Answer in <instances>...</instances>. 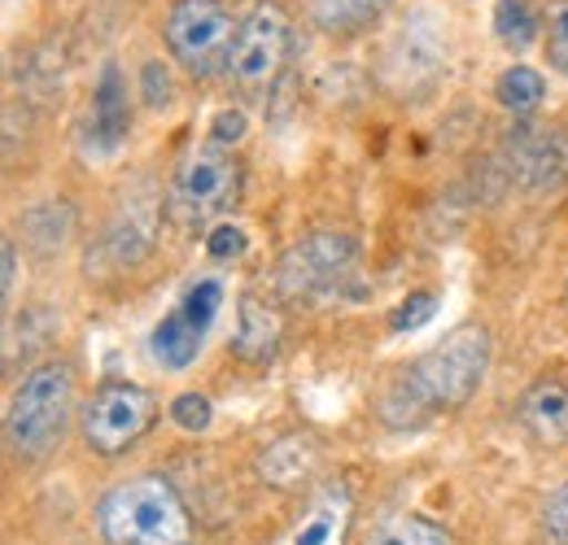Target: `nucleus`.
<instances>
[{"mask_svg":"<svg viewBox=\"0 0 568 545\" xmlns=\"http://www.w3.org/2000/svg\"><path fill=\"white\" fill-rule=\"evenodd\" d=\"M486 371H490V337L481 328H459L398 371V380L381 398V419L389 428H420L446 410L468 407Z\"/></svg>","mask_w":568,"mask_h":545,"instance_id":"f257e3e1","label":"nucleus"},{"mask_svg":"<svg viewBox=\"0 0 568 545\" xmlns=\"http://www.w3.org/2000/svg\"><path fill=\"white\" fill-rule=\"evenodd\" d=\"M97 533L105 545H193V515L171 480L149 472L101 497Z\"/></svg>","mask_w":568,"mask_h":545,"instance_id":"f03ea898","label":"nucleus"},{"mask_svg":"<svg viewBox=\"0 0 568 545\" xmlns=\"http://www.w3.org/2000/svg\"><path fill=\"white\" fill-rule=\"evenodd\" d=\"M74 414V371L67 362H40L9 398V414H4V436L9 450L27 463L49 459Z\"/></svg>","mask_w":568,"mask_h":545,"instance_id":"7ed1b4c3","label":"nucleus"},{"mask_svg":"<svg viewBox=\"0 0 568 545\" xmlns=\"http://www.w3.org/2000/svg\"><path fill=\"white\" fill-rule=\"evenodd\" d=\"M236 193H241V162L232 148L211 140L180 162L166 193V218L184 232H202L211 218H219L236 202Z\"/></svg>","mask_w":568,"mask_h":545,"instance_id":"20e7f679","label":"nucleus"},{"mask_svg":"<svg viewBox=\"0 0 568 545\" xmlns=\"http://www.w3.org/2000/svg\"><path fill=\"white\" fill-rule=\"evenodd\" d=\"M358 267V249L346 232H315L297 240L276 267V292L284 301L328 306L346 297Z\"/></svg>","mask_w":568,"mask_h":545,"instance_id":"39448f33","label":"nucleus"},{"mask_svg":"<svg viewBox=\"0 0 568 545\" xmlns=\"http://www.w3.org/2000/svg\"><path fill=\"white\" fill-rule=\"evenodd\" d=\"M236 31L241 22L232 18L223 0H171L166 22H162L171 58L193 79H211L219 70H227Z\"/></svg>","mask_w":568,"mask_h":545,"instance_id":"423d86ee","label":"nucleus"},{"mask_svg":"<svg viewBox=\"0 0 568 545\" xmlns=\"http://www.w3.org/2000/svg\"><path fill=\"white\" fill-rule=\"evenodd\" d=\"M153 423H158V398L144 384H132V380H105L83 402V414H79L83 445L101 459L128 454Z\"/></svg>","mask_w":568,"mask_h":545,"instance_id":"0eeeda50","label":"nucleus"},{"mask_svg":"<svg viewBox=\"0 0 568 545\" xmlns=\"http://www.w3.org/2000/svg\"><path fill=\"white\" fill-rule=\"evenodd\" d=\"M288 44H293V27L288 13L272 0H258L236 31L232 58H227V79L245 92V96H263L288 62Z\"/></svg>","mask_w":568,"mask_h":545,"instance_id":"6e6552de","label":"nucleus"},{"mask_svg":"<svg viewBox=\"0 0 568 545\" xmlns=\"http://www.w3.org/2000/svg\"><path fill=\"white\" fill-rule=\"evenodd\" d=\"M219 310H223V284H219V279H197V284L175 301V310L153 328V337H149L153 358H158L166 371H189V367L197 362L206 337H211Z\"/></svg>","mask_w":568,"mask_h":545,"instance_id":"1a4fd4ad","label":"nucleus"},{"mask_svg":"<svg viewBox=\"0 0 568 545\" xmlns=\"http://www.w3.org/2000/svg\"><path fill=\"white\" fill-rule=\"evenodd\" d=\"M132 132V105H128V79L119 66L101 70V83L92 92V114H88V136L97 153H119Z\"/></svg>","mask_w":568,"mask_h":545,"instance_id":"9d476101","label":"nucleus"},{"mask_svg":"<svg viewBox=\"0 0 568 545\" xmlns=\"http://www.w3.org/2000/svg\"><path fill=\"white\" fill-rule=\"evenodd\" d=\"M351 524H355V497H351V489L342 480L337 484H324L311 497V506H306L302 524L293 528L288 545H346L351 542Z\"/></svg>","mask_w":568,"mask_h":545,"instance_id":"9b49d317","label":"nucleus"},{"mask_svg":"<svg viewBox=\"0 0 568 545\" xmlns=\"http://www.w3.org/2000/svg\"><path fill=\"white\" fill-rule=\"evenodd\" d=\"M520 423L529 428L534 441L542 445H565L568 441V380L565 376H538L520 393Z\"/></svg>","mask_w":568,"mask_h":545,"instance_id":"f8f14e48","label":"nucleus"},{"mask_svg":"<svg viewBox=\"0 0 568 545\" xmlns=\"http://www.w3.org/2000/svg\"><path fill=\"white\" fill-rule=\"evenodd\" d=\"M281 337H284L281 310L272 301L245 292L241 297V323H236V337H232V353L241 362H254V367L258 362H272L276 349H281Z\"/></svg>","mask_w":568,"mask_h":545,"instance_id":"ddd939ff","label":"nucleus"},{"mask_svg":"<svg viewBox=\"0 0 568 545\" xmlns=\"http://www.w3.org/2000/svg\"><path fill=\"white\" fill-rule=\"evenodd\" d=\"M389 4H394V0H311V22H315L324 35L351 40L358 31H367L372 22H381Z\"/></svg>","mask_w":568,"mask_h":545,"instance_id":"4468645a","label":"nucleus"},{"mask_svg":"<svg viewBox=\"0 0 568 545\" xmlns=\"http://www.w3.org/2000/svg\"><path fill=\"white\" fill-rule=\"evenodd\" d=\"M568 179V136L565 132H551V136H538L525 153H520V184L534 188V193H551Z\"/></svg>","mask_w":568,"mask_h":545,"instance_id":"2eb2a0df","label":"nucleus"},{"mask_svg":"<svg viewBox=\"0 0 568 545\" xmlns=\"http://www.w3.org/2000/svg\"><path fill=\"white\" fill-rule=\"evenodd\" d=\"M363 545H455V537H450V528H442L437 520L403 511V515L381 520V524L367 533Z\"/></svg>","mask_w":568,"mask_h":545,"instance_id":"dca6fc26","label":"nucleus"},{"mask_svg":"<svg viewBox=\"0 0 568 545\" xmlns=\"http://www.w3.org/2000/svg\"><path fill=\"white\" fill-rule=\"evenodd\" d=\"M495 96H498V105L511 110V114H534V110L547 101V79L534 66H511L498 74Z\"/></svg>","mask_w":568,"mask_h":545,"instance_id":"f3484780","label":"nucleus"},{"mask_svg":"<svg viewBox=\"0 0 568 545\" xmlns=\"http://www.w3.org/2000/svg\"><path fill=\"white\" fill-rule=\"evenodd\" d=\"M495 31L507 49H516V53H520V49L538 35V18H534V9H529L525 0H498L495 4Z\"/></svg>","mask_w":568,"mask_h":545,"instance_id":"a211bd4d","label":"nucleus"},{"mask_svg":"<svg viewBox=\"0 0 568 545\" xmlns=\"http://www.w3.org/2000/svg\"><path fill=\"white\" fill-rule=\"evenodd\" d=\"M433 315H437V297H433V292H412L407 301L394 306L389 332H416V328H425Z\"/></svg>","mask_w":568,"mask_h":545,"instance_id":"6ab92c4d","label":"nucleus"},{"mask_svg":"<svg viewBox=\"0 0 568 545\" xmlns=\"http://www.w3.org/2000/svg\"><path fill=\"white\" fill-rule=\"evenodd\" d=\"M171 419H175V428H184V432H206L214 419V407L206 393H180L175 402H171Z\"/></svg>","mask_w":568,"mask_h":545,"instance_id":"aec40b11","label":"nucleus"},{"mask_svg":"<svg viewBox=\"0 0 568 545\" xmlns=\"http://www.w3.org/2000/svg\"><path fill=\"white\" fill-rule=\"evenodd\" d=\"M547 58H551L556 74L568 79V0H556L547 13Z\"/></svg>","mask_w":568,"mask_h":545,"instance_id":"412c9836","label":"nucleus"},{"mask_svg":"<svg viewBox=\"0 0 568 545\" xmlns=\"http://www.w3.org/2000/svg\"><path fill=\"white\" fill-rule=\"evenodd\" d=\"M245 245H250V236H245L236 223H219L214 232H206V254H211L214 263H232V258H241Z\"/></svg>","mask_w":568,"mask_h":545,"instance_id":"4be33fe9","label":"nucleus"},{"mask_svg":"<svg viewBox=\"0 0 568 545\" xmlns=\"http://www.w3.org/2000/svg\"><path fill=\"white\" fill-rule=\"evenodd\" d=\"M542 533L551 545H568V484H560L542 506Z\"/></svg>","mask_w":568,"mask_h":545,"instance_id":"5701e85b","label":"nucleus"},{"mask_svg":"<svg viewBox=\"0 0 568 545\" xmlns=\"http://www.w3.org/2000/svg\"><path fill=\"white\" fill-rule=\"evenodd\" d=\"M141 88H144V101H149L153 110L171 105V74H166V66H162V62H144Z\"/></svg>","mask_w":568,"mask_h":545,"instance_id":"b1692460","label":"nucleus"},{"mask_svg":"<svg viewBox=\"0 0 568 545\" xmlns=\"http://www.w3.org/2000/svg\"><path fill=\"white\" fill-rule=\"evenodd\" d=\"M245 136V114H241V110H219V114H214V144H223V148H227V144H236V140Z\"/></svg>","mask_w":568,"mask_h":545,"instance_id":"393cba45","label":"nucleus"},{"mask_svg":"<svg viewBox=\"0 0 568 545\" xmlns=\"http://www.w3.org/2000/svg\"><path fill=\"white\" fill-rule=\"evenodd\" d=\"M18 292V245L4 240V301H13Z\"/></svg>","mask_w":568,"mask_h":545,"instance_id":"a878e982","label":"nucleus"}]
</instances>
